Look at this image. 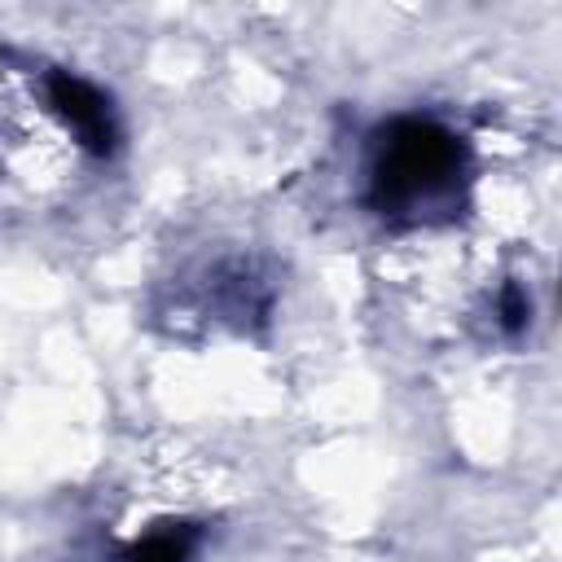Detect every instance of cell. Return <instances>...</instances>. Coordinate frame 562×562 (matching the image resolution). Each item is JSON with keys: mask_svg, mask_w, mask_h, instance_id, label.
I'll list each match as a JSON object with an SVG mask.
<instances>
[{"mask_svg": "<svg viewBox=\"0 0 562 562\" xmlns=\"http://www.w3.org/2000/svg\"><path fill=\"white\" fill-rule=\"evenodd\" d=\"M465 184V145L435 119H395L382 127L369 162V202L386 220L422 224L457 206Z\"/></svg>", "mask_w": 562, "mask_h": 562, "instance_id": "6da1fadb", "label": "cell"}, {"mask_svg": "<svg viewBox=\"0 0 562 562\" xmlns=\"http://www.w3.org/2000/svg\"><path fill=\"white\" fill-rule=\"evenodd\" d=\"M189 553H193V531L167 527V531L145 536V540L127 553V562H189Z\"/></svg>", "mask_w": 562, "mask_h": 562, "instance_id": "3957f363", "label": "cell"}, {"mask_svg": "<svg viewBox=\"0 0 562 562\" xmlns=\"http://www.w3.org/2000/svg\"><path fill=\"white\" fill-rule=\"evenodd\" d=\"M44 88H48V105L57 110V119L75 132V140L88 154H97V158L114 154V145H119V119H114L110 97L97 83H88V79H79L70 70H53Z\"/></svg>", "mask_w": 562, "mask_h": 562, "instance_id": "7a4b0ae2", "label": "cell"}]
</instances>
